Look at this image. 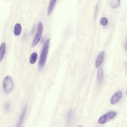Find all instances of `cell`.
Segmentation results:
<instances>
[{
  "label": "cell",
  "instance_id": "6da1fadb",
  "mask_svg": "<svg viewBox=\"0 0 127 127\" xmlns=\"http://www.w3.org/2000/svg\"><path fill=\"white\" fill-rule=\"evenodd\" d=\"M49 43V39H48L46 41L42 49L39 63V68L40 69L43 67L46 62Z\"/></svg>",
  "mask_w": 127,
  "mask_h": 127
},
{
  "label": "cell",
  "instance_id": "7a4b0ae2",
  "mask_svg": "<svg viewBox=\"0 0 127 127\" xmlns=\"http://www.w3.org/2000/svg\"><path fill=\"white\" fill-rule=\"evenodd\" d=\"M43 30V25L42 23L39 22L38 25L37 32L31 44L32 46L33 47L35 46L39 41L42 34Z\"/></svg>",
  "mask_w": 127,
  "mask_h": 127
},
{
  "label": "cell",
  "instance_id": "3957f363",
  "mask_svg": "<svg viewBox=\"0 0 127 127\" xmlns=\"http://www.w3.org/2000/svg\"><path fill=\"white\" fill-rule=\"evenodd\" d=\"M3 85L5 91L8 92L11 91L13 87V83L11 78L9 76L6 77L3 81Z\"/></svg>",
  "mask_w": 127,
  "mask_h": 127
},
{
  "label": "cell",
  "instance_id": "277c9868",
  "mask_svg": "<svg viewBox=\"0 0 127 127\" xmlns=\"http://www.w3.org/2000/svg\"><path fill=\"white\" fill-rule=\"evenodd\" d=\"M103 80V72L102 68L100 67L97 71V84L100 86L102 84Z\"/></svg>",
  "mask_w": 127,
  "mask_h": 127
},
{
  "label": "cell",
  "instance_id": "5b68a950",
  "mask_svg": "<svg viewBox=\"0 0 127 127\" xmlns=\"http://www.w3.org/2000/svg\"><path fill=\"white\" fill-rule=\"evenodd\" d=\"M122 96V93L121 92H118L115 93L112 97L110 102L112 104H114L118 102Z\"/></svg>",
  "mask_w": 127,
  "mask_h": 127
},
{
  "label": "cell",
  "instance_id": "8992f818",
  "mask_svg": "<svg viewBox=\"0 0 127 127\" xmlns=\"http://www.w3.org/2000/svg\"><path fill=\"white\" fill-rule=\"evenodd\" d=\"M104 54L105 52L103 51H101L98 55L95 62L96 67H98L101 64L104 58Z\"/></svg>",
  "mask_w": 127,
  "mask_h": 127
},
{
  "label": "cell",
  "instance_id": "52a82bcc",
  "mask_svg": "<svg viewBox=\"0 0 127 127\" xmlns=\"http://www.w3.org/2000/svg\"><path fill=\"white\" fill-rule=\"evenodd\" d=\"M109 3V6L113 9L118 8L120 5V1L118 0H110Z\"/></svg>",
  "mask_w": 127,
  "mask_h": 127
},
{
  "label": "cell",
  "instance_id": "ba28073f",
  "mask_svg": "<svg viewBox=\"0 0 127 127\" xmlns=\"http://www.w3.org/2000/svg\"><path fill=\"white\" fill-rule=\"evenodd\" d=\"M22 27L21 24L19 23H16L15 25L14 33L16 36L19 35L21 32Z\"/></svg>",
  "mask_w": 127,
  "mask_h": 127
},
{
  "label": "cell",
  "instance_id": "9c48e42d",
  "mask_svg": "<svg viewBox=\"0 0 127 127\" xmlns=\"http://www.w3.org/2000/svg\"><path fill=\"white\" fill-rule=\"evenodd\" d=\"M56 1V0H51L50 1L48 9V14L49 15L52 11Z\"/></svg>",
  "mask_w": 127,
  "mask_h": 127
},
{
  "label": "cell",
  "instance_id": "30bf717a",
  "mask_svg": "<svg viewBox=\"0 0 127 127\" xmlns=\"http://www.w3.org/2000/svg\"><path fill=\"white\" fill-rule=\"evenodd\" d=\"M6 45L4 43H2L0 47V62L2 59L5 54Z\"/></svg>",
  "mask_w": 127,
  "mask_h": 127
},
{
  "label": "cell",
  "instance_id": "8fae6325",
  "mask_svg": "<svg viewBox=\"0 0 127 127\" xmlns=\"http://www.w3.org/2000/svg\"><path fill=\"white\" fill-rule=\"evenodd\" d=\"M26 107H25L21 114L19 121L18 123L17 126L18 127H19L22 124L23 120L26 114Z\"/></svg>",
  "mask_w": 127,
  "mask_h": 127
},
{
  "label": "cell",
  "instance_id": "7c38bea8",
  "mask_svg": "<svg viewBox=\"0 0 127 127\" xmlns=\"http://www.w3.org/2000/svg\"><path fill=\"white\" fill-rule=\"evenodd\" d=\"M37 57V54L35 52L33 53L31 55L30 58V62L31 64H34L36 62Z\"/></svg>",
  "mask_w": 127,
  "mask_h": 127
},
{
  "label": "cell",
  "instance_id": "4fadbf2b",
  "mask_svg": "<svg viewBox=\"0 0 127 127\" xmlns=\"http://www.w3.org/2000/svg\"><path fill=\"white\" fill-rule=\"evenodd\" d=\"M116 115V113L111 112L105 114L107 121L112 119L114 118Z\"/></svg>",
  "mask_w": 127,
  "mask_h": 127
},
{
  "label": "cell",
  "instance_id": "5bb4252c",
  "mask_svg": "<svg viewBox=\"0 0 127 127\" xmlns=\"http://www.w3.org/2000/svg\"><path fill=\"white\" fill-rule=\"evenodd\" d=\"M107 121L105 115L102 116L99 119L98 122V123L101 124H102L105 123Z\"/></svg>",
  "mask_w": 127,
  "mask_h": 127
},
{
  "label": "cell",
  "instance_id": "9a60e30c",
  "mask_svg": "<svg viewBox=\"0 0 127 127\" xmlns=\"http://www.w3.org/2000/svg\"><path fill=\"white\" fill-rule=\"evenodd\" d=\"M100 23L102 25L105 26L107 25L108 20L107 18L104 17L101 18L100 20Z\"/></svg>",
  "mask_w": 127,
  "mask_h": 127
},
{
  "label": "cell",
  "instance_id": "2e32d148",
  "mask_svg": "<svg viewBox=\"0 0 127 127\" xmlns=\"http://www.w3.org/2000/svg\"><path fill=\"white\" fill-rule=\"evenodd\" d=\"M5 108H6V109H8V108H9V105L8 104H7L6 105Z\"/></svg>",
  "mask_w": 127,
  "mask_h": 127
},
{
  "label": "cell",
  "instance_id": "e0dca14e",
  "mask_svg": "<svg viewBox=\"0 0 127 127\" xmlns=\"http://www.w3.org/2000/svg\"></svg>",
  "mask_w": 127,
  "mask_h": 127
}]
</instances>
